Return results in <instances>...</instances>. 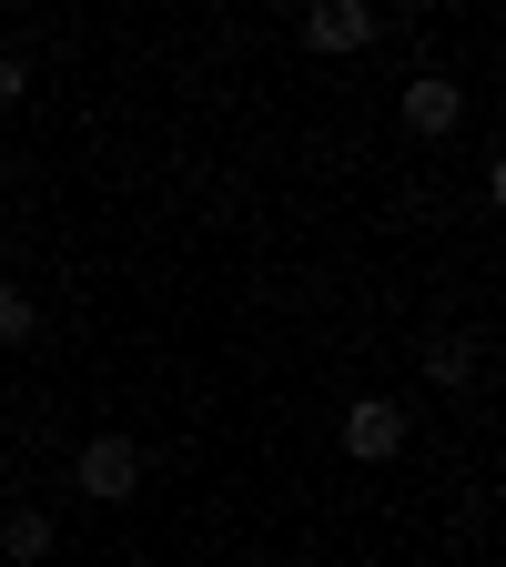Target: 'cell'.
Masks as SVG:
<instances>
[{
	"instance_id": "cell-1",
	"label": "cell",
	"mask_w": 506,
	"mask_h": 567,
	"mask_svg": "<svg viewBox=\"0 0 506 567\" xmlns=\"http://www.w3.org/2000/svg\"><path fill=\"white\" fill-rule=\"evenodd\" d=\"M71 486H82L92 507H122V496H142V446H132V436H92L82 456H71Z\"/></svg>"
},
{
	"instance_id": "cell-2",
	"label": "cell",
	"mask_w": 506,
	"mask_h": 567,
	"mask_svg": "<svg viewBox=\"0 0 506 567\" xmlns=\"http://www.w3.org/2000/svg\"><path fill=\"white\" fill-rule=\"evenodd\" d=\"M344 456H354V466H385V456H405V405H385V395H354V405H344Z\"/></svg>"
},
{
	"instance_id": "cell-3",
	"label": "cell",
	"mask_w": 506,
	"mask_h": 567,
	"mask_svg": "<svg viewBox=\"0 0 506 567\" xmlns=\"http://www.w3.org/2000/svg\"><path fill=\"white\" fill-rule=\"evenodd\" d=\"M385 21L365 11V0H314V11H304V51H365Z\"/></svg>"
},
{
	"instance_id": "cell-4",
	"label": "cell",
	"mask_w": 506,
	"mask_h": 567,
	"mask_svg": "<svg viewBox=\"0 0 506 567\" xmlns=\"http://www.w3.org/2000/svg\"><path fill=\"white\" fill-rule=\"evenodd\" d=\"M456 122H466V92L446 82V71H415V82H405V132L436 142V132H456Z\"/></svg>"
},
{
	"instance_id": "cell-5",
	"label": "cell",
	"mask_w": 506,
	"mask_h": 567,
	"mask_svg": "<svg viewBox=\"0 0 506 567\" xmlns=\"http://www.w3.org/2000/svg\"><path fill=\"white\" fill-rule=\"evenodd\" d=\"M0 557H11V567H41L51 557V517L41 507H11V517H0Z\"/></svg>"
},
{
	"instance_id": "cell-6",
	"label": "cell",
	"mask_w": 506,
	"mask_h": 567,
	"mask_svg": "<svg viewBox=\"0 0 506 567\" xmlns=\"http://www.w3.org/2000/svg\"><path fill=\"white\" fill-rule=\"evenodd\" d=\"M425 375H436V385H466L476 375V344L466 334H436V344H425Z\"/></svg>"
},
{
	"instance_id": "cell-7",
	"label": "cell",
	"mask_w": 506,
	"mask_h": 567,
	"mask_svg": "<svg viewBox=\"0 0 506 567\" xmlns=\"http://www.w3.org/2000/svg\"><path fill=\"white\" fill-rule=\"evenodd\" d=\"M41 334V315H31V295H11V284H0V344H31Z\"/></svg>"
},
{
	"instance_id": "cell-8",
	"label": "cell",
	"mask_w": 506,
	"mask_h": 567,
	"mask_svg": "<svg viewBox=\"0 0 506 567\" xmlns=\"http://www.w3.org/2000/svg\"><path fill=\"white\" fill-rule=\"evenodd\" d=\"M21 92H31V71H21V51H0V112H11Z\"/></svg>"
},
{
	"instance_id": "cell-9",
	"label": "cell",
	"mask_w": 506,
	"mask_h": 567,
	"mask_svg": "<svg viewBox=\"0 0 506 567\" xmlns=\"http://www.w3.org/2000/svg\"><path fill=\"white\" fill-rule=\"evenodd\" d=\"M486 203H496V213H506V153H496V163H486Z\"/></svg>"
},
{
	"instance_id": "cell-10",
	"label": "cell",
	"mask_w": 506,
	"mask_h": 567,
	"mask_svg": "<svg viewBox=\"0 0 506 567\" xmlns=\"http://www.w3.org/2000/svg\"><path fill=\"white\" fill-rule=\"evenodd\" d=\"M0 284H11V274H0Z\"/></svg>"
}]
</instances>
